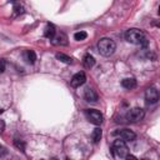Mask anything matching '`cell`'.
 <instances>
[{
  "label": "cell",
  "instance_id": "obj_19",
  "mask_svg": "<svg viewBox=\"0 0 160 160\" xmlns=\"http://www.w3.org/2000/svg\"><path fill=\"white\" fill-rule=\"evenodd\" d=\"M19 14H22V6L20 4H15L14 5V16H16Z\"/></svg>",
  "mask_w": 160,
  "mask_h": 160
},
{
  "label": "cell",
  "instance_id": "obj_21",
  "mask_svg": "<svg viewBox=\"0 0 160 160\" xmlns=\"http://www.w3.org/2000/svg\"><path fill=\"white\" fill-rule=\"evenodd\" d=\"M5 154H6V149L2 145H0V156H4Z\"/></svg>",
  "mask_w": 160,
  "mask_h": 160
},
{
  "label": "cell",
  "instance_id": "obj_10",
  "mask_svg": "<svg viewBox=\"0 0 160 160\" xmlns=\"http://www.w3.org/2000/svg\"><path fill=\"white\" fill-rule=\"evenodd\" d=\"M55 34H56L55 26H54L52 24H50V22L46 24V26H45V29H44V36L48 38V39H50V40H52L54 36H55Z\"/></svg>",
  "mask_w": 160,
  "mask_h": 160
},
{
  "label": "cell",
  "instance_id": "obj_4",
  "mask_svg": "<svg viewBox=\"0 0 160 160\" xmlns=\"http://www.w3.org/2000/svg\"><path fill=\"white\" fill-rule=\"evenodd\" d=\"M84 114L86 119L94 125H100L102 122V114L96 109H86Z\"/></svg>",
  "mask_w": 160,
  "mask_h": 160
},
{
  "label": "cell",
  "instance_id": "obj_8",
  "mask_svg": "<svg viewBox=\"0 0 160 160\" xmlns=\"http://www.w3.org/2000/svg\"><path fill=\"white\" fill-rule=\"evenodd\" d=\"M85 81H86V75H85L82 71H80V72H76V74L71 78L70 85H71L72 88H79V86H81Z\"/></svg>",
  "mask_w": 160,
  "mask_h": 160
},
{
  "label": "cell",
  "instance_id": "obj_13",
  "mask_svg": "<svg viewBox=\"0 0 160 160\" xmlns=\"http://www.w3.org/2000/svg\"><path fill=\"white\" fill-rule=\"evenodd\" d=\"M82 65H84V68H86V69H91V68L95 65V59H94V56L90 55V54H86V55L84 56V59H82Z\"/></svg>",
  "mask_w": 160,
  "mask_h": 160
},
{
  "label": "cell",
  "instance_id": "obj_25",
  "mask_svg": "<svg viewBox=\"0 0 160 160\" xmlns=\"http://www.w3.org/2000/svg\"><path fill=\"white\" fill-rule=\"evenodd\" d=\"M1 112H2V110H1V109H0V114H1Z\"/></svg>",
  "mask_w": 160,
  "mask_h": 160
},
{
  "label": "cell",
  "instance_id": "obj_26",
  "mask_svg": "<svg viewBox=\"0 0 160 160\" xmlns=\"http://www.w3.org/2000/svg\"><path fill=\"white\" fill-rule=\"evenodd\" d=\"M141 160H149V159H141Z\"/></svg>",
  "mask_w": 160,
  "mask_h": 160
},
{
  "label": "cell",
  "instance_id": "obj_7",
  "mask_svg": "<svg viewBox=\"0 0 160 160\" xmlns=\"http://www.w3.org/2000/svg\"><path fill=\"white\" fill-rule=\"evenodd\" d=\"M145 99H146V101H148L149 104H155V102H158V100H159V92H158L156 88H154V86L148 88L146 91H145Z\"/></svg>",
  "mask_w": 160,
  "mask_h": 160
},
{
  "label": "cell",
  "instance_id": "obj_16",
  "mask_svg": "<svg viewBox=\"0 0 160 160\" xmlns=\"http://www.w3.org/2000/svg\"><path fill=\"white\" fill-rule=\"evenodd\" d=\"M56 59L60 60L61 62H65V64H71V62H72V59H71L70 56L62 54V52H58V54H56Z\"/></svg>",
  "mask_w": 160,
  "mask_h": 160
},
{
  "label": "cell",
  "instance_id": "obj_3",
  "mask_svg": "<svg viewBox=\"0 0 160 160\" xmlns=\"http://www.w3.org/2000/svg\"><path fill=\"white\" fill-rule=\"evenodd\" d=\"M115 49H116L115 42H114L111 39H109V38H102V39H100L99 42H98V50H99V52H100L101 55H104V56H110V55H112L114 51H115Z\"/></svg>",
  "mask_w": 160,
  "mask_h": 160
},
{
  "label": "cell",
  "instance_id": "obj_18",
  "mask_svg": "<svg viewBox=\"0 0 160 160\" xmlns=\"http://www.w3.org/2000/svg\"><path fill=\"white\" fill-rule=\"evenodd\" d=\"M15 146L18 148V149H20L21 151H24L25 150V142L24 141H21V140H19V139H15Z\"/></svg>",
  "mask_w": 160,
  "mask_h": 160
},
{
  "label": "cell",
  "instance_id": "obj_5",
  "mask_svg": "<svg viewBox=\"0 0 160 160\" xmlns=\"http://www.w3.org/2000/svg\"><path fill=\"white\" fill-rule=\"evenodd\" d=\"M145 116V111L141 109V108H132L128 111V115H126V119L130 121V122H138L140 120H142Z\"/></svg>",
  "mask_w": 160,
  "mask_h": 160
},
{
  "label": "cell",
  "instance_id": "obj_1",
  "mask_svg": "<svg viewBox=\"0 0 160 160\" xmlns=\"http://www.w3.org/2000/svg\"><path fill=\"white\" fill-rule=\"evenodd\" d=\"M125 39L128 42L134 44V45H140L142 48H145L148 45V39H146L145 34L139 29H129L125 32Z\"/></svg>",
  "mask_w": 160,
  "mask_h": 160
},
{
  "label": "cell",
  "instance_id": "obj_6",
  "mask_svg": "<svg viewBox=\"0 0 160 160\" xmlns=\"http://www.w3.org/2000/svg\"><path fill=\"white\" fill-rule=\"evenodd\" d=\"M114 135L119 136V139L122 140V141H125V142L126 141H134L135 138H136L135 132L131 131V130H129V129H121V130L114 131Z\"/></svg>",
  "mask_w": 160,
  "mask_h": 160
},
{
  "label": "cell",
  "instance_id": "obj_12",
  "mask_svg": "<svg viewBox=\"0 0 160 160\" xmlns=\"http://www.w3.org/2000/svg\"><path fill=\"white\" fill-rule=\"evenodd\" d=\"M121 85H122V88H125L128 90H131V89L136 88V80L134 78H126L121 81Z\"/></svg>",
  "mask_w": 160,
  "mask_h": 160
},
{
  "label": "cell",
  "instance_id": "obj_22",
  "mask_svg": "<svg viewBox=\"0 0 160 160\" xmlns=\"http://www.w3.org/2000/svg\"><path fill=\"white\" fill-rule=\"evenodd\" d=\"M4 129H5V122L4 120H0V134L4 131Z\"/></svg>",
  "mask_w": 160,
  "mask_h": 160
},
{
  "label": "cell",
  "instance_id": "obj_9",
  "mask_svg": "<svg viewBox=\"0 0 160 160\" xmlns=\"http://www.w3.org/2000/svg\"><path fill=\"white\" fill-rule=\"evenodd\" d=\"M84 99L88 102H96L98 101V94L91 88H86L85 91H84Z\"/></svg>",
  "mask_w": 160,
  "mask_h": 160
},
{
  "label": "cell",
  "instance_id": "obj_23",
  "mask_svg": "<svg viewBox=\"0 0 160 160\" xmlns=\"http://www.w3.org/2000/svg\"><path fill=\"white\" fill-rule=\"evenodd\" d=\"M125 160H138V159H136L134 155H128V156L125 158Z\"/></svg>",
  "mask_w": 160,
  "mask_h": 160
},
{
  "label": "cell",
  "instance_id": "obj_20",
  "mask_svg": "<svg viewBox=\"0 0 160 160\" xmlns=\"http://www.w3.org/2000/svg\"><path fill=\"white\" fill-rule=\"evenodd\" d=\"M5 66H6V60L5 59H0V74L5 71Z\"/></svg>",
  "mask_w": 160,
  "mask_h": 160
},
{
  "label": "cell",
  "instance_id": "obj_24",
  "mask_svg": "<svg viewBox=\"0 0 160 160\" xmlns=\"http://www.w3.org/2000/svg\"><path fill=\"white\" fill-rule=\"evenodd\" d=\"M50 160H59V159H50Z\"/></svg>",
  "mask_w": 160,
  "mask_h": 160
},
{
  "label": "cell",
  "instance_id": "obj_14",
  "mask_svg": "<svg viewBox=\"0 0 160 160\" xmlns=\"http://www.w3.org/2000/svg\"><path fill=\"white\" fill-rule=\"evenodd\" d=\"M101 136H102V131L100 128H95L91 132V140L94 144H98L100 140H101Z\"/></svg>",
  "mask_w": 160,
  "mask_h": 160
},
{
  "label": "cell",
  "instance_id": "obj_11",
  "mask_svg": "<svg viewBox=\"0 0 160 160\" xmlns=\"http://www.w3.org/2000/svg\"><path fill=\"white\" fill-rule=\"evenodd\" d=\"M52 44L54 45H68V38L65 34L60 32L59 35H55L52 39Z\"/></svg>",
  "mask_w": 160,
  "mask_h": 160
},
{
  "label": "cell",
  "instance_id": "obj_17",
  "mask_svg": "<svg viewBox=\"0 0 160 160\" xmlns=\"http://www.w3.org/2000/svg\"><path fill=\"white\" fill-rule=\"evenodd\" d=\"M86 38H88V34H86L85 31H78V32H75V34H74V39H75L76 41L85 40Z\"/></svg>",
  "mask_w": 160,
  "mask_h": 160
},
{
  "label": "cell",
  "instance_id": "obj_15",
  "mask_svg": "<svg viewBox=\"0 0 160 160\" xmlns=\"http://www.w3.org/2000/svg\"><path fill=\"white\" fill-rule=\"evenodd\" d=\"M24 58H25V60H26L29 64H34L35 60H36V55H35V52H34L32 50H26V51L24 52Z\"/></svg>",
  "mask_w": 160,
  "mask_h": 160
},
{
  "label": "cell",
  "instance_id": "obj_2",
  "mask_svg": "<svg viewBox=\"0 0 160 160\" xmlns=\"http://www.w3.org/2000/svg\"><path fill=\"white\" fill-rule=\"evenodd\" d=\"M111 154H112V156H114L115 159H118V160L125 159V158L129 155V149H128L125 141H122V140H120V139L115 140V141L112 142V145H111Z\"/></svg>",
  "mask_w": 160,
  "mask_h": 160
}]
</instances>
